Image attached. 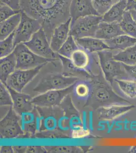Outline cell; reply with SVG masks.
Instances as JSON below:
<instances>
[{"label": "cell", "mask_w": 136, "mask_h": 153, "mask_svg": "<svg viewBox=\"0 0 136 153\" xmlns=\"http://www.w3.org/2000/svg\"><path fill=\"white\" fill-rule=\"evenodd\" d=\"M126 0H119L102 16L103 21L107 23H120L126 11Z\"/></svg>", "instance_id": "19"}, {"label": "cell", "mask_w": 136, "mask_h": 153, "mask_svg": "<svg viewBox=\"0 0 136 153\" xmlns=\"http://www.w3.org/2000/svg\"><path fill=\"white\" fill-rule=\"evenodd\" d=\"M21 14L20 12L1 22V41L5 39L15 31L21 22Z\"/></svg>", "instance_id": "23"}, {"label": "cell", "mask_w": 136, "mask_h": 153, "mask_svg": "<svg viewBox=\"0 0 136 153\" xmlns=\"http://www.w3.org/2000/svg\"><path fill=\"white\" fill-rule=\"evenodd\" d=\"M41 65L29 70H16L7 79L6 85L18 92H22L23 89L34 78L43 66Z\"/></svg>", "instance_id": "10"}, {"label": "cell", "mask_w": 136, "mask_h": 153, "mask_svg": "<svg viewBox=\"0 0 136 153\" xmlns=\"http://www.w3.org/2000/svg\"><path fill=\"white\" fill-rule=\"evenodd\" d=\"M1 22L5 21L12 16L21 12V11L14 10L7 4L1 3Z\"/></svg>", "instance_id": "33"}, {"label": "cell", "mask_w": 136, "mask_h": 153, "mask_svg": "<svg viewBox=\"0 0 136 153\" xmlns=\"http://www.w3.org/2000/svg\"><path fill=\"white\" fill-rule=\"evenodd\" d=\"M24 44L33 52L42 57L53 60L58 57L57 53L52 50L50 42L43 28L35 33L29 41Z\"/></svg>", "instance_id": "8"}, {"label": "cell", "mask_w": 136, "mask_h": 153, "mask_svg": "<svg viewBox=\"0 0 136 153\" xmlns=\"http://www.w3.org/2000/svg\"><path fill=\"white\" fill-rule=\"evenodd\" d=\"M92 91L91 82L78 80L73 85L72 92L74 97L80 101H88Z\"/></svg>", "instance_id": "22"}, {"label": "cell", "mask_w": 136, "mask_h": 153, "mask_svg": "<svg viewBox=\"0 0 136 153\" xmlns=\"http://www.w3.org/2000/svg\"><path fill=\"white\" fill-rule=\"evenodd\" d=\"M91 94L88 101L90 105L93 108L98 109L101 107L119 105H129L132 104L124 98L118 95L112 88V85L102 76L100 73L98 76H93L91 81Z\"/></svg>", "instance_id": "2"}, {"label": "cell", "mask_w": 136, "mask_h": 153, "mask_svg": "<svg viewBox=\"0 0 136 153\" xmlns=\"http://www.w3.org/2000/svg\"><path fill=\"white\" fill-rule=\"evenodd\" d=\"M78 80H79L78 77L63 74H50L41 79L33 88V91L43 94L48 91L62 89L72 85Z\"/></svg>", "instance_id": "6"}, {"label": "cell", "mask_w": 136, "mask_h": 153, "mask_svg": "<svg viewBox=\"0 0 136 153\" xmlns=\"http://www.w3.org/2000/svg\"><path fill=\"white\" fill-rule=\"evenodd\" d=\"M46 152L43 146H27L26 153H45Z\"/></svg>", "instance_id": "36"}, {"label": "cell", "mask_w": 136, "mask_h": 153, "mask_svg": "<svg viewBox=\"0 0 136 153\" xmlns=\"http://www.w3.org/2000/svg\"><path fill=\"white\" fill-rule=\"evenodd\" d=\"M13 53L16 58V68L17 70L32 69L54 61L37 55L30 50L24 43L16 45Z\"/></svg>", "instance_id": "5"}, {"label": "cell", "mask_w": 136, "mask_h": 153, "mask_svg": "<svg viewBox=\"0 0 136 153\" xmlns=\"http://www.w3.org/2000/svg\"><path fill=\"white\" fill-rule=\"evenodd\" d=\"M121 29L126 35L136 38V23L129 11H126L119 23Z\"/></svg>", "instance_id": "25"}, {"label": "cell", "mask_w": 136, "mask_h": 153, "mask_svg": "<svg viewBox=\"0 0 136 153\" xmlns=\"http://www.w3.org/2000/svg\"><path fill=\"white\" fill-rule=\"evenodd\" d=\"M114 59L128 65H136V44L124 50L116 51Z\"/></svg>", "instance_id": "24"}, {"label": "cell", "mask_w": 136, "mask_h": 153, "mask_svg": "<svg viewBox=\"0 0 136 153\" xmlns=\"http://www.w3.org/2000/svg\"><path fill=\"white\" fill-rule=\"evenodd\" d=\"M135 108V106L133 104L129 105H115L98 108L97 109V113L100 120H111L124 114Z\"/></svg>", "instance_id": "16"}, {"label": "cell", "mask_w": 136, "mask_h": 153, "mask_svg": "<svg viewBox=\"0 0 136 153\" xmlns=\"http://www.w3.org/2000/svg\"><path fill=\"white\" fill-rule=\"evenodd\" d=\"M15 32V31H14ZM14 32L7 37L5 39L1 40L0 42V56L1 58L4 57L13 52L14 45Z\"/></svg>", "instance_id": "29"}, {"label": "cell", "mask_w": 136, "mask_h": 153, "mask_svg": "<svg viewBox=\"0 0 136 153\" xmlns=\"http://www.w3.org/2000/svg\"><path fill=\"white\" fill-rule=\"evenodd\" d=\"M14 153H26L27 146H13Z\"/></svg>", "instance_id": "39"}, {"label": "cell", "mask_w": 136, "mask_h": 153, "mask_svg": "<svg viewBox=\"0 0 136 153\" xmlns=\"http://www.w3.org/2000/svg\"><path fill=\"white\" fill-rule=\"evenodd\" d=\"M75 40L79 47L91 53L111 50L104 40L96 37H84L75 39Z\"/></svg>", "instance_id": "18"}, {"label": "cell", "mask_w": 136, "mask_h": 153, "mask_svg": "<svg viewBox=\"0 0 136 153\" xmlns=\"http://www.w3.org/2000/svg\"><path fill=\"white\" fill-rule=\"evenodd\" d=\"M21 18L18 26L14 32V45L30 40L35 33L42 28L39 22L21 11Z\"/></svg>", "instance_id": "9"}, {"label": "cell", "mask_w": 136, "mask_h": 153, "mask_svg": "<svg viewBox=\"0 0 136 153\" xmlns=\"http://www.w3.org/2000/svg\"><path fill=\"white\" fill-rule=\"evenodd\" d=\"M79 48L74 37L69 35L67 40L63 44L57 53L61 56L70 59L72 54L77 50Z\"/></svg>", "instance_id": "28"}, {"label": "cell", "mask_w": 136, "mask_h": 153, "mask_svg": "<svg viewBox=\"0 0 136 153\" xmlns=\"http://www.w3.org/2000/svg\"><path fill=\"white\" fill-rule=\"evenodd\" d=\"M121 91L128 97L136 98V81L134 80H115Z\"/></svg>", "instance_id": "27"}, {"label": "cell", "mask_w": 136, "mask_h": 153, "mask_svg": "<svg viewBox=\"0 0 136 153\" xmlns=\"http://www.w3.org/2000/svg\"><path fill=\"white\" fill-rule=\"evenodd\" d=\"M127 6L126 11L136 10V0H126Z\"/></svg>", "instance_id": "37"}, {"label": "cell", "mask_w": 136, "mask_h": 153, "mask_svg": "<svg viewBox=\"0 0 136 153\" xmlns=\"http://www.w3.org/2000/svg\"><path fill=\"white\" fill-rule=\"evenodd\" d=\"M93 6L99 15L103 16L119 0H92Z\"/></svg>", "instance_id": "30"}, {"label": "cell", "mask_w": 136, "mask_h": 153, "mask_svg": "<svg viewBox=\"0 0 136 153\" xmlns=\"http://www.w3.org/2000/svg\"><path fill=\"white\" fill-rule=\"evenodd\" d=\"M126 34L121 29L119 23H107L102 21L99 25L95 37L108 40L119 35Z\"/></svg>", "instance_id": "17"}, {"label": "cell", "mask_w": 136, "mask_h": 153, "mask_svg": "<svg viewBox=\"0 0 136 153\" xmlns=\"http://www.w3.org/2000/svg\"><path fill=\"white\" fill-rule=\"evenodd\" d=\"M114 51L106 50L97 53L104 76L111 85L115 80H132L124 69L123 63L114 59Z\"/></svg>", "instance_id": "3"}, {"label": "cell", "mask_w": 136, "mask_h": 153, "mask_svg": "<svg viewBox=\"0 0 136 153\" xmlns=\"http://www.w3.org/2000/svg\"><path fill=\"white\" fill-rule=\"evenodd\" d=\"M71 18L65 23H62L54 30L50 39V47L55 53L58 52L70 35Z\"/></svg>", "instance_id": "15"}, {"label": "cell", "mask_w": 136, "mask_h": 153, "mask_svg": "<svg viewBox=\"0 0 136 153\" xmlns=\"http://www.w3.org/2000/svg\"><path fill=\"white\" fill-rule=\"evenodd\" d=\"M34 110L28 113H24L21 116V125L24 131H26L30 133H34L38 129V117L34 112Z\"/></svg>", "instance_id": "26"}, {"label": "cell", "mask_w": 136, "mask_h": 153, "mask_svg": "<svg viewBox=\"0 0 136 153\" xmlns=\"http://www.w3.org/2000/svg\"><path fill=\"white\" fill-rule=\"evenodd\" d=\"M73 85L66 88L48 91L41 94L33 97L32 102L35 106L40 107L57 106L68 95L72 92Z\"/></svg>", "instance_id": "11"}, {"label": "cell", "mask_w": 136, "mask_h": 153, "mask_svg": "<svg viewBox=\"0 0 136 153\" xmlns=\"http://www.w3.org/2000/svg\"><path fill=\"white\" fill-rule=\"evenodd\" d=\"M1 137L5 139H13L24 134L21 125V117L10 106L8 111L0 123Z\"/></svg>", "instance_id": "7"}, {"label": "cell", "mask_w": 136, "mask_h": 153, "mask_svg": "<svg viewBox=\"0 0 136 153\" xmlns=\"http://www.w3.org/2000/svg\"><path fill=\"white\" fill-rule=\"evenodd\" d=\"M71 56V61L78 70L85 72L91 76H95L92 73L91 66L96 62V53H91L85 49L79 47Z\"/></svg>", "instance_id": "12"}, {"label": "cell", "mask_w": 136, "mask_h": 153, "mask_svg": "<svg viewBox=\"0 0 136 153\" xmlns=\"http://www.w3.org/2000/svg\"><path fill=\"white\" fill-rule=\"evenodd\" d=\"M104 42L110 48L111 50L121 51L135 45L136 44V38L124 34L104 40Z\"/></svg>", "instance_id": "21"}, {"label": "cell", "mask_w": 136, "mask_h": 153, "mask_svg": "<svg viewBox=\"0 0 136 153\" xmlns=\"http://www.w3.org/2000/svg\"><path fill=\"white\" fill-rule=\"evenodd\" d=\"M103 21L102 16L90 15L71 22L70 35L75 39L95 37L99 25Z\"/></svg>", "instance_id": "4"}, {"label": "cell", "mask_w": 136, "mask_h": 153, "mask_svg": "<svg viewBox=\"0 0 136 153\" xmlns=\"http://www.w3.org/2000/svg\"><path fill=\"white\" fill-rule=\"evenodd\" d=\"M46 152L52 153H73L81 152V150L77 146H43Z\"/></svg>", "instance_id": "31"}, {"label": "cell", "mask_w": 136, "mask_h": 153, "mask_svg": "<svg viewBox=\"0 0 136 153\" xmlns=\"http://www.w3.org/2000/svg\"><path fill=\"white\" fill-rule=\"evenodd\" d=\"M129 11L131 12L133 19H134L136 23V10H129Z\"/></svg>", "instance_id": "40"}, {"label": "cell", "mask_w": 136, "mask_h": 153, "mask_svg": "<svg viewBox=\"0 0 136 153\" xmlns=\"http://www.w3.org/2000/svg\"><path fill=\"white\" fill-rule=\"evenodd\" d=\"M123 66L131 77V79L136 81V65H128L123 63Z\"/></svg>", "instance_id": "35"}, {"label": "cell", "mask_w": 136, "mask_h": 153, "mask_svg": "<svg viewBox=\"0 0 136 153\" xmlns=\"http://www.w3.org/2000/svg\"><path fill=\"white\" fill-rule=\"evenodd\" d=\"M16 58L14 53L0 60V79L1 82L5 84L7 79L16 68Z\"/></svg>", "instance_id": "20"}, {"label": "cell", "mask_w": 136, "mask_h": 153, "mask_svg": "<svg viewBox=\"0 0 136 153\" xmlns=\"http://www.w3.org/2000/svg\"><path fill=\"white\" fill-rule=\"evenodd\" d=\"M20 2L21 0H1V3L7 4L16 11H21Z\"/></svg>", "instance_id": "34"}, {"label": "cell", "mask_w": 136, "mask_h": 153, "mask_svg": "<svg viewBox=\"0 0 136 153\" xmlns=\"http://www.w3.org/2000/svg\"><path fill=\"white\" fill-rule=\"evenodd\" d=\"M129 153H136V146H132L129 151Z\"/></svg>", "instance_id": "41"}, {"label": "cell", "mask_w": 136, "mask_h": 153, "mask_svg": "<svg viewBox=\"0 0 136 153\" xmlns=\"http://www.w3.org/2000/svg\"><path fill=\"white\" fill-rule=\"evenodd\" d=\"M72 0H21V11L38 20L50 42L54 30L71 18Z\"/></svg>", "instance_id": "1"}, {"label": "cell", "mask_w": 136, "mask_h": 153, "mask_svg": "<svg viewBox=\"0 0 136 153\" xmlns=\"http://www.w3.org/2000/svg\"><path fill=\"white\" fill-rule=\"evenodd\" d=\"M70 13L71 22L85 16H100L93 6L92 0H72Z\"/></svg>", "instance_id": "14"}, {"label": "cell", "mask_w": 136, "mask_h": 153, "mask_svg": "<svg viewBox=\"0 0 136 153\" xmlns=\"http://www.w3.org/2000/svg\"><path fill=\"white\" fill-rule=\"evenodd\" d=\"M0 98L1 106H12V97L6 84L0 83Z\"/></svg>", "instance_id": "32"}, {"label": "cell", "mask_w": 136, "mask_h": 153, "mask_svg": "<svg viewBox=\"0 0 136 153\" xmlns=\"http://www.w3.org/2000/svg\"><path fill=\"white\" fill-rule=\"evenodd\" d=\"M6 86L12 97V107L18 114L21 116L24 113L32 111L34 110L35 106L32 102L33 98L31 96Z\"/></svg>", "instance_id": "13"}, {"label": "cell", "mask_w": 136, "mask_h": 153, "mask_svg": "<svg viewBox=\"0 0 136 153\" xmlns=\"http://www.w3.org/2000/svg\"><path fill=\"white\" fill-rule=\"evenodd\" d=\"M1 153H14L13 146H2L1 148Z\"/></svg>", "instance_id": "38"}]
</instances>
